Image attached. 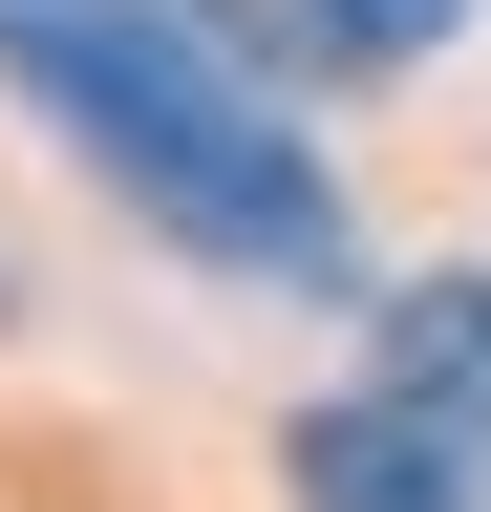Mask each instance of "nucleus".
<instances>
[{"mask_svg":"<svg viewBox=\"0 0 491 512\" xmlns=\"http://www.w3.org/2000/svg\"><path fill=\"white\" fill-rule=\"evenodd\" d=\"M299 512H491V427L363 363L342 406H299Z\"/></svg>","mask_w":491,"mask_h":512,"instance_id":"nucleus-2","label":"nucleus"},{"mask_svg":"<svg viewBox=\"0 0 491 512\" xmlns=\"http://www.w3.org/2000/svg\"><path fill=\"white\" fill-rule=\"evenodd\" d=\"M299 22H321V64H427L470 0H299Z\"/></svg>","mask_w":491,"mask_h":512,"instance_id":"nucleus-4","label":"nucleus"},{"mask_svg":"<svg viewBox=\"0 0 491 512\" xmlns=\"http://www.w3.org/2000/svg\"><path fill=\"white\" fill-rule=\"evenodd\" d=\"M385 384H427V406L491 427V256H470V278H427V299L385 320Z\"/></svg>","mask_w":491,"mask_h":512,"instance_id":"nucleus-3","label":"nucleus"},{"mask_svg":"<svg viewBox=\"0 0 491 512\" xmlns=\"http://www.w3.org/2000/svg\"><path fill=\"white\" fill-rule=\"evenodd\" d=\"M0 64H22V107L65 128L171 256L278 278V299H342V278H363L342 171L299 150V107L193 22V0H0Z\"/></svg>","mask_w":491,"mask_h":512,"instance_id":"nucleus-1","label":"nucleus"}]
</instances>
